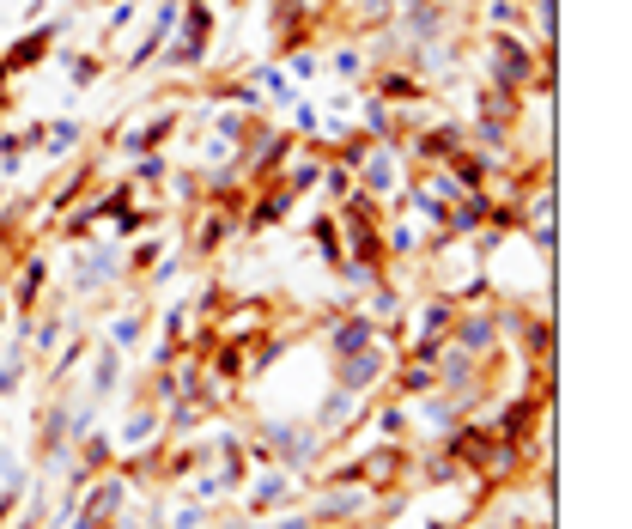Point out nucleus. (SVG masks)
<instances>
[{
  "label": "nucleus",
  "instance_id": "aec40b11",
  "mask_svg": "<svg viewBox=\"0 0 632 529\" xmlns=\"http://www.w3.org/2000/svg\"><path fill=\"white\" fill-rule=\"evenodd\" d=\"M304 238H310V250H316V262L323 268H341L347 262V250H341V219H335V207H323L310 225H304Z\"/></svg>",
  "mask_w": 632,
  "mask_h": 529
},
{
  "label": "nucleus",
  "instance_id": "cd10ccee",
  "mask_svg": "<svg viewBox=\"0 0 632 529\" xmlns=\"http://www.w3.org/2000/svg\"><path fill=\"white\" fill-rule=\"evenodd\" d=\"M316 189H323V201L335 207V201H347V195L359 189V177H353L347 165H335V159H329V165H323V177H316Z\"/></svg>",
  "mask_w": 632,
  "mask_h": 529
},
{
  "label": "nucleus",
  "instance_id": "c9c22d12",
  "mask_svg": "<svg viewBox=\"0 0 632 529\" xmlns=\"http://www.w3.org/2000/svg\"><path fill=\"white\" fill-rule=\"evenodd\" d=\"M231 7H244V0H231Z\"/></svg>",
  "mask_w": 632,
  "mask_h": 529
},
{
  "label": "nucleus",
  "instance_id": "f257e3e1",
  "mask_svg": "<svg viewBox=\"0 0 632 529\" xmlns=\"http://www.w3.org/2000/svg\"><path fill=\"white\" fill-rule=\"evenodd\" d=\"M213 25H219L213 0H183V19H177V31H171V49H158L152 67L177 73V80L207 73V61H213Z\"/></svg>",
  "mask_w": 632,
  "mask_h": 529
},
{
  "label": "nucleus",
  "instance_id": "9d476101",
  "mask_svg": "<svg viewBox=\"0 0 632 529\" xmlns=\"http://www.w3.org/2000/svg\"><path fill=\"white\" fill-rule=\"evenodd\" d=\"M43 298H49V256H43V244H31V250L19 256L13 286H7V305H13V317H37Z\"/></svg>",
  "mask_w": 632,
  "mask_h": 529
},
{
  "label": "nucleus",
  "instance_id": "1a4fd4ad",
  "mask_svg": "<svg viewBox=\"0 0 632 529\" xmlns=\"http://www.w3.org/2000/svg\"><path fill=\"white\" fill-rule=\"evenodd\" d=\"M389 365H395V347H365V353H347V359H329V371H335V390H347V396H371V390H383V377H389Z\"/></svg>",
  "mask_w": 632,
  "mask_h": 529
},
{
  "label": "nucleus",
  "instance_id": "412c9836",
  "mask_svg": "<svg viewBox=\"0 0 632 529\" xmlns=\"http://www.w3.org/2000/svg\"><path fill=\"white\" fill-rule=\"evenodd\" d=\"M165 250H171V238H158V232H140V238L122 250V280H128V292L146 280V268H152L158 256H165Z\"/></svg>",
  "mask_w": 632,
  "mask_h": 529
},
{
  "label": "nucleus",
  "instance_id": "7c9ffc66",
  "mask_svg": "<svg viewBox=\"0 0 632 529\" xmlns=\"http://www.w3.org/2000/svg\"><path fill=\"white\" fill-rule=\"evenodd\" d=\"M31 377V359H0V402L19 396V384Z\"/></svg>",
  "mask_w": 632,
  "mask_h": 529
},
{
  "label": "nucleus",
  "instance_id": "4468645a",
  "mask_svg": "<svg viewBox=\"0 0 632 529\" xmlns=\"http://www.w3.org/2000/svg\"><path fill=\"white\" fill-rule=\"evenodd\" d=\"M323 341H329V359H347V353L377 347V341H383V329H377L365 311H347V317H335V323L323 329Z\"/></svg>",
  "mask_w": 632,
  "mask_h": 529
},
{
  "label": "nucleus",
  "instance_id": "c756f323",
  "mask_svg": "<svg viewBox=\"0 0 632 529\" xmlns=\"http://www.w3.org/2000/svg\"><path fill=\"white\" fill-rule=\"evenodd\" d=\"M298 140H310V134H323V104H310V98H298L292 104V122H286Z\"/></svg>",
  "mask_w": 632,
  "mask_h": 529
},
{
  "label": "nucleus",
  "instance_id": "2eb2a0df",
  "mask_svg": "<svg viewBox=\"0 0 632 529\" xmlns=\"http://www.w3.org/2000/svg\"><path fill=\"white\" fill-rule=\"evenodd\" d=\"M244 80H250V86H256L262 98H268V110H292V104L304 98V86H292V73H286L280 61H268V55L244 67Z\"/></svg>",
  "mask_w": 632,
  "mask_h": 529
},
{
  "label": "nucleus",
  "instance_id": "20e7f679",
  "mask_svg": "<svg viewBox=\"0 0 632 529\" xmlns=\"http://www.w3.org/2000/svg\"><path fill=\"white\" fill-rule=\"evenodd\" d=\"M237 493H244V505H237V511H250V517H280V511H292V505H304V481L286 475L280 463L250 469V481L237 487Z\"/></svg>",
  "mask_w": 632,
  "mask_h": 529
},
{
  "label": "nucleus",
  "instance_id": "f3484780",
  "mask_svg": "<svg viewBox=\"0 0 632 529\" xmlns=\"http://www.w3.org/2000/svg\"><path fill=\"white\" fill-rule=\"evenodd\" d=\"M432 390H438V371L432 365H414V359H395L389 377H383V396H395V402H420Z\"/></svg>",
  "mask_w": 632,
  "mask_h": 529
},
{
  "label": "nucleus",
  "instance_id": "393cba45",
  "mask_svg": "<svg viewBox=\"0 0 632 529\" xmlns=\"http://www.w3.org/2000/svg\"><path fill=\"white\" fill-rule=\"evenodd\" d=\"M523 0H487L481 7V31H523Z\"/></svg>",
  "mask_w": 632,
  "mask_h": 529
},
{
  "label": "nucleus",
  "instance_id": "4be33fe9",
  "mask_svg": "<svg viewBox=\"0 0 632 529\" xmlns=\"http://www.w3.org/2000/svg\"><path fill=\"white\" fill-rule=\"evenodd\" d=\"M365 432H377L383 444H408V402H395V396L377 390V408H371V426Z\"/></svg>",
  "mask_w": 632,
  "mask_h": 529
},
{
  "label": "nucleus",
  "instance_id": "b1692460",
  "mask_svg": "<svg viewBox=\"0 0 632 529\" xmlns=\"http://www.w3.org/2000/svg\"><path fill=\"white\" fill-rule=\"evenodd\" d=\"M225 305H231V286H225L219 274H207V280L195 286V298H189V317H195V323H213Z\"/></svg>",
  "mask_w": 632,
  "mask_h": 529
},
{
  "label": "nucleus",
  "instance_id": "c85d7f7f",
  "mask_svg": "<svg viewBox=\"0 0 632 529\" xmlns=\"http://www.w3.org/2000/svg\"><path fill=\"white\" fill-rule=\"evenodd\" d=\"M25 153H31V146H25V134H19V128L0 134V171H7V177H19V171H25Z\"/></svg>",
  "mask_w": 632,
  "mask_h": 529
},
{
  "label": "nucleus",
  "instance_id": "f03ea898",
  "mask_svg": "<svg viewBox=\"0 0 632 529\" xmlns=\"http://www.w3.org/2000/svg\"><path fill=\"white\" fill-rule=\"evenodd\" d=\"M67 286H73V298L128 292V280H122V244L110 232H98L92 244H67Z\"/></svg>",
  "mask_w": 632,
  "mask_h": 529
},
{
  "label": "nucleus",
  "instance_id": "dca6fc26",
  "mask_svg": "<svg viewBox=\"0 0 632 529\" xmlns=\"http://www.w3.org/2000/svg\"><path fill=\"white\" fill-rule=\"evenodd\" d=\"M122 396V353L116 347H104V341H92V377H86V402H116Z\"/></svg>",
  "mask_w": 632,
  "mask_h": 529
},
{
  "label": "nucleus",
  "instance_id": "f8f14e48",
  "mask_svg": "<svg viewBox=\"0 0 632 529\" xmlns=\"http://www.w3.org/2000/svg\"><path fill=\"white\" fill-rule=\"evenodd\" d=\"M158 438H165V408L146 402V396L134 390L128 408H122V426H116V457H122V450H146V444H158Z\"/></svg>",
  "mask_w": 632,
  "mask_h": 529
},
{
  "label": "nucleus",
  "instance_id": "ddd939ff",
  "mask_svg": "<svg viewBox=\"0 0 632 529\" xmlns=\"http://www.w3.org/2000/svg\"><path fill=\"white\" fill-rule=\"evenodd\" d=\"M146 323H152V298H146V292H128V305H122V311L104 323V335H98V341H104V347H116V353L128 359V353L140 347Z\"/></svg>",
  "mask_w": 632,
  "mask_h": 529
},
{
  "label": "nucleus",
  "instance_id": "0eeeda50",
  "mask_svg": "<svg viewBox=\"0 0 632 529\" xmlns=\"http://www.w3.org/2000/svg\"><path fill=\"white\" fill-rule=\"evenodd\" d=\"M353 177H359V189H365V195H377V201H383V219H389L395 195H402V183H408V159L395 153V146H383V140H377L371 153L359 159V171H353Z\"/></svg>",
  "mask_w": 632,
  "mask_h": 529
},
{
  "label": "nucleus",
  "instance_id": "6ab92c4d",
  "mask_svg": "<svg viewBox=\"0 0 632 529\" xmlns=\"http://www.w3.org/2000/svg\"><path fill=\"white\" fill-rule=\"evenodd\" d=\"M49 61H61V73L73 80V92H92L104 73H110V55L104 49H55Z\"/></svg>",
  "mask_w": 632,
  "mask_h": 529
},
{
  "label": "nucleus",
  "instance_id": "9b49d317",
  "mask_svg": "<svg viewBox=\"0 0 632 529\" xmlns=\"http://www.w3.org/2000/svg\"><path fill=\"white\" fill-rule=\"evenodd\" d=\"M298 201H304V195H292L286 183H262V189L250 195V207H244V225H237V232H244V238H262V232H274V225H286V219L298 213Z\"/></svg>",
  "mask_w": 632,
  "mask_h": 529
},
{
  "label": "nucleus",
  "instance_id": "6e6552de",
  "mask_svg": "<svg viewBox=\"0 0 632 529\" xmlns=\"http://www.w3.org/2000/svg\"><path fill=\"white\" fill-rule=\"evenodd\" d=\"M61 19H31L7 49H0V61H7V73H13V80H25V73H37L49 55H55V43H61Z\"/></svg>",
  "mask_w": 632,
  "mask_h": 529
},
{
  "label": "nucleus",
  "instance_id": "2f4dec72",
  "mask_svg": "<svg viewBox=\"0 0 632 529\" xmlns=\"http://www.w3.org/2000/svg\"><path fill=\"white\" fill-rule=\"evenodd\" d=\"M140 19V0H116V7H104V43L122 31V25H134Z\"/></svg>",
  "mask_w": 632,
  "mask_h": 529
},
{
  "label": "nucleus",
  "instance_id": "bb28decb",
  "mask_svg": "<svg viewBox=\"0 0 632 529\" xmlns=\"http://www.w3.org/2000/svg\"><path fill=\"white\" fill-rule=\"evenodd\" d=\"M158 49H165V31H152V25H146V31H140V43L122 55V73H146V67L158 61Z\"/></svg>",
  "mask_w": 632,
  "mask_h": 529
},
{
  "label": "nucleus",
  "instance_id": "a211bd4d",
  "mask_svg": "<svg viewBox=\"0 0 632 529\" xmlns=\"http://www.w3.org/2000/svg\"><path fill=\"white\" fill-rule=\"evenodd\" d=\"M323 73H335L341 86H365V73H371V55L359 37H335L329 55H323Z\"/></svg>",
  "mask_w": 632,
  "mask_h": 529
},
{
  "label": "nucleus",
  "instance_id": "5701e85b",
  "mask_svg": "<svg viewBox=\"0 0 632 529\" xmlns=\"http://www.w3.org/2000/svg\"><path fill=\"white\" fill-rule=\"evenodd\" d=\"M79 146H86V128L79 122H67V116H55V122H43V159H55V165H67Z\"/></svg>",
  "mask_w": 632,
  "mask_h": 529
},
{
  "label": "nucleus",
  "instance_id": "72a5a7b5",
  "mask_svg": "<svg viewBox=\"0 0 632 529\" xmlns=\"http://www.w3.org/2000/svg\"><path fill=\"white\" fill-rule=\"evenodd\" d=\"M7 317H13V305H7V280H0V335H7Z\"/></svg>",
  "mask_w": 632,
  "mask_h": 529
},
{
  "label": "nucleus",
  "instance_id": "f704fd0d",
  "mask_svg": "<svg viewBox=\"0 0 632 529\" xmlns=\"http://www.w3.org/2000/svg\"><path fill=\"white\" fill-rule=\"evenodd\" d=\"M73 7H116V0H73Z\"/></svg>",
  "mask_w": 632,
  "mask_h": 529
},
{
  "label": "nucleus",
  "instance_id": "39448f33",
  "mask_svg": "<svg viewBox=\"0 0 632 529\" xmlns=\"http://www.w3.org/2000/svg\"><path fill=\"white\" fill-rule=\"evenodd\" d=\"M183 134V110L177 104H158L140 128H110V140H116V153L122 159H146V153H165V146Z\"/></svg>",
  "mask_w": 632,
  "mask_h": 529
},
{
  "label": "nucleus",
  "instance_id": "7ed1b4c3",
  "mask_svg": "<svg viewBox=\"0 0 632 529\" xmlns=\"http://www.w3.org/2000/svg\"><path fill=\"white\" fill-rule=\"evenodd\" d=\"M244 232H237V219L231 213H219L213 201H195V207H183V256L195 262V268H207L225 244H237Z\"/></svg>",
  "mask_w": 632,
  "mask_h": 529
},
{
  "label": "nucleus",
  "instance_id": "473e14b6",
  "mask_svg": "<svg viewBox=\"0 0 632 529\" xmlns=\"http://www.w3.org/2000/svg\"><path fill=\"white\" fill-rule=\"evenodd\" d=\"M13 86H19V80H13V73H7V61H0V122H7V116H13Z\"/></svg>",
  "mask_w": 632,
  "mask_h": 529
},
{
  "label": "nucleus",
  "instance_id": "423d86ee",
  "mask_svg": "<svg viewBox=\"0 0 632 529\" xmlns=\"http://www.w3.org/2000/svg\"><path fill=\"white\" fill-rule=\"evenodd\" d=\"M359 92H371V98H383L389 110H408V104H426V98H438L414 67H402V61H371V73H365V86Z\"/></svg>",
  "mask_w": 632,
  "mask_h": 529
},
{
  "label": "nucleus",
  "instance_id": "a878e982",
  "mask_svg": "<svg viewBox=\"0 0 632 529\" xmlns=\"http://www.w3.org/2000/svg\"><path fill=\"white\" fill-rule=\"evenodd\" d=\"M189 298H177V305H165V311H158V341H171V347H183L189 341Z\"/></svg>",
  "mask_w": 632,
  "mask_h": 529
}]
</instances>
